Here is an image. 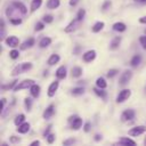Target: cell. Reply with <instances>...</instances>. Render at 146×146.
Masks as SVG:
<instances>
[{"label":"cell","instance_id":"1","mask_svg":"<svg viewBox=\"0 0 146 146\" xmlns=\"http://www.w3.org/2000/svg\"><path fill=\"white\" fill-rule=\"evenodd\" d=\"M32 68V63H22V64H19V65H17L14 70H13V75H17V74H19V73H22V72H26V71H29V70H31Z\"/></svg>","mask_w":146,"mask_h":146},{"label":"cell","instance_id":"2","mask_svg":"<svg viewBox=\"0 0 146 146\" xmlns=\"http://www.w3.org/2000/svg\"><path fill=\"white\" fill-rule=\"evenodd\" d=\"M131 78H132V72H131L130 70H125V71L121 74V76H120V80H119L120 86H125V84L131 80Z\"/></svg>","mask_w":146,"mask_h":146},{"label":"cell","instance_id":"3","mask_svg":"<svg viewBox=\"0 0 146 146\" xmlns=\"http://www.w3.org/2000/svg\"><path fill=\"white\" fill-rule=\"evenodd\" d=\"M33 80H31V79H26V80H23L22 82H19L16 87H14V90L15 91H18V90H22V89H27V88H30L32 84H33Z\"/></svg>","mask_w":146,"mask_h":146},{"label":"cell","instance_id":"4","mask_svg":"<svg viewBox=\"0 0 146 146\" xmlns=\"http://www.w3.org/2000/svg\"><path fill=\"white\" fill-rule=\"evenodd\" d=\"M130 95H131V91H130L129 89H123V90H121V91L119 92V95H117V97H116V102H117V103H122V102L127 100V99L130 97Z\"/></svg>","mask_w":146,"mask_h":146},{"label":"cell","instance_id":"5","mask_svg":"<svg viewBox=\"0 0 146 146\" xmlns=\"http://www.w3.org/2000/svg\"><path fill=\"white\" fill-rule=\"evenodd\" d=\"M133 117H135V111H133V110H125V111H123V113L121 114V121H122V122L131 121Z\"/></svg>","mask_w":146,"mask_h":146},{"label":"cell","instance_id":"6","mask_svg":"<svg viewBox=\"0 0 146 146\" xmlns=\"http://www.w3.org/2000/svg\"><path fill=\"white\" fill-rule=\"evenodd\" d=\"M146 131V127H144V125H138V127H135V128H131L129 131H128V133L130 135V136H139V135H141V133H144Z\"/></svg>","mask_w":146,"mask_h":146},{"label":"cell","instance_id":"7","mask_svg":"<svg viewBox=\"0 0 146 146\" xmlns=\"http://www.w3.org/2000/svg\"><path fill=\"white\" fill-rule=\"evenodd\" d=\"M95 57H96V51H95V50H88L87 52L83 54V60L87 62V63L94 60Z\"/></svg>","mask_w":146,"mask_h":146},{"label":"cell","instance_id":"8","mask_svg":"<svg viewBox=\"0 0 146 146\" xmlns=\"http://www.w3.org/2000/svg\"><path fill=\"white\" fill-rule=\"evenodd\" d=\"M18 42H19V40H18V38L15 36V35H10V36H8V38L6 39V43H7V46H9V47H16V46L18 44Z\"/></svg>","mask_w":146,"mask_h":146},{"label":"cell","instance_id":"9","mask_svg":"<svg viewBox=\"0 0 146 146\" xmlns=\"http://www.w3.org/2000/svg\"><path fill=\"white\" fill-rule=\"evenodd\" d=\"M57 88H58V81L51 82V84H50L49 88H48V96H49V97H52V96L55 95Z\"/></svg>","mask_w":146,"mask_h":146},{"label":"cell","instance_id":"10","mask_svg":"<svg viewBox=\"0 0 146 146\" xmlns=\"http://www.w3.org/2000/svg\"><path fill=\"white\" fill-rule=\"evenodd\" d=\"M30 92H31V95H32L34 98L39 97V95H40V87H39L38 84L33 83V84L30 87Z\"/></svg>","mask_w":146,"mask_h":146},{"label":"cell","instance_id":"11","mask_svg":"<svg viewBox=\"0 0 146 146\" xmlns=\"http://www.w3.org/2000/svg\"><path fill=\"white\" fill-rule=\"evenodd\" d=\"M16 130H17V132H19V133H26V132L30 130V123L23 122L22 124L18 125V128H17Z\"/></svg>","mask_w":146,"mask_h":146},{"label":"cell","instance_id":"12","mask_svg":"<svg viewBox=\"0 0 146 146\" xmlns=\"http://www.w3.org/2000/svg\"><path fill=\"white\" fill-rule=\"evenodd\" d=\"M54 112H55V107H54V105H49V106L44 110V112H43V117H44V119H49V117H51L52 114H54Z\"/></svg>","mask_w":146,"mask_h":146},{"label":"cell","instance_id":"13","mask_svg":"<svg viewBox=\"0 0 146 146\" xmlns=\"http://www.w3.org/2000/svg\"><path fill=\"white\" fill-rule=\"evenodd\" d=\"M56 76L58 79H65L66 78V67L65 66L58 67L57 71H56Z\"/></svg>","mask_w":146,"mask_h":146},{"label":"cell","instance_id":"14","mask_svg":"<svg viewBox=\"0 0 146 146\" xmlns=\"http://www.w3.org/2000/svg\"><path fill=\"white\" fill-rule=\"evenodd\" d=\"M80 21H78V19H74V21H72L66 27H65V32H67V33H70V32H72V31H74L75 29H76V26H78V23H79Z\"/></svg>","mask_w":146,"mask_h":146},{"label":"cell","instance_id":"15","mask_svg":"<svg viewBox=\"0 0 146 146\" xmlns=\"http://www.w3.org/2000/svg\"><path fill=\"white\" fill-rule=\"evenodd\" d=\"M81 125H82V120L80 117H74L73 121H72V124H71L72 129L73 130H78V129L81 128Z\"/></svg>","mask_w":146,"mask_h":146},{"label":"cell","instance_id":"16","mask_svg":"<svg viewBox=\"0 0 146 146\" xmlns=\"http://www.w3.org/2000/svg\"><path fill=\"white\" fill-rule=\"evenodd\" d=\"M120 42H121V36H115V38L111 41V43H110V49H112V50L116 49V48L120 46Z\"/></svg>","mask_w":146,"mask_h":146},{"label":"cell","instance_id":"17","mask_svg":"<svg viewBox=\"0 0 146 146\" xmlns=\"http://www.w3.org/2000/svg\"><path fill=\"white\" fill-rule=\"evenodd\" d=\"M34 44V39L33 38H29L27 40H25L23 43H22V46H21V49H26V48H31L32 46Z\"/></svg>","mask_w":146,"mask_h":146},{"label":"cell","instance_id":"18","mask_svg":"<svg viewBox=\"0 0 146 146\" xmlns=\"http://www.w3.org/2000/svg\"><path fill=\"white\" fill-rule=\"evenodd\" d=\"M125 29H127L125 24H123L121 22H117V23H115L113 25V30L114 31H117V32H123V31H125Z\"/></svg>","mask_w":146,"mask_h":146},{"label":"cell","instance_id":"19","mask_svg":"<svg viewBox=\"0 0 146 146\" xmlns=\"http://www.w3.org/2000/svg\"><path fill=\"white\" fill-rule=\"evenodd\" d=\"M119 144L121 145H136V141L130 139V138H125V137H121L119 140Z\"/></svg>","mask_w":146,"mask_h":146},{"label":"cell","instance_id":"20","mask_svg":"<svg viewBox=\"0 0 146 146\" xmlns=\"http://www.w3.org/2000/svg\"><path fill=\"white\" fill-rule=\"evenodd\" d=\"M11 5H13L14 7H16V8H17V9L23 14V15H25V14H26V7H25L22 2H16V1H15V2H13Z\"/></svg>","mask_w":146,"mask_h":146},{"label":"cell","instance_id":"21","mask_svg":"<svg viewBox=\"0 0 146 146\" xmlns=\"http://www.w3.org/2000/svg\"><path fill=\"white\" fill-rule=\"evenodd\" d=\"M50 43H51V39L48 38V36H44V38H42V39L40 40L39 46H40L41 48H46V47H48Z\"/></svg>","mask_w":146,"mask_h":146},{"label":"cell","instance_id":"22","mask_svg":"<svg viewBox=\"0 0 146 146\" xmlns=\"http://www.w3.org/2000/svg\"><path fill=\"white\" fill-rule=\"evenodd\" d=\"M96 86L98 87V88H102V89H105L106 87H107V83H106V81H105V79L104 78H98L97 80H96Z\"/></svg>","mask_w":146,"mask_h":146},{"label":"cell","instance_id":"23","mask_svg":"<svg viewBox=\"0 0 146 146\" xmlns=\"http://www.w3.org/2000/svg\"><path fill=\"white\" fill-rule=\"evenodd\" d=\"M59 0H48L47 2V7L49 9H56L58 6H59Z\"/></svg>","mask_w":146,"mask_h":146},{"label":"cell","instance_id":"24","mask_svg":"<svg viewBox=\"0 0 146 146\" xmlns=\"http://www.w3.org/2000/svg\"><path fill=\"white\" fill-rule=\"evenodd\" d=\"M59 59H60L59 56H58L57 54H54V55H51V56L49 57V59H48V64H49V65H54V64L58 63Z\"/></svg>","mask_w":146,"mask_h":146},{"label":"cell","instance_id":"25","mask_svg":"<svg viewBox=\"0 0 146 146\" xmlns=\"http://www.w3.org/2000/svg\"><path fill=\"white\" fill-rule=\"evenodd\" d=\"M81 74H82V68H81V67H79V66H74V67H72V76H74V78H79Z\"/></svg>","mask_w":146,"mask_h":146},{"label":"cell","instance_id":"26","mask_svg":"<svg viewBox=\"0 0 146 146\" xmlns=\"http://www.w3.org/2000/svg\"><path fill=\"white\" fill-rule=\"evenodd\" d=\"M41 3H42V0H33L32 3H31V11H32V13L35 11V10L41 6Z\"/></svg>","mask_w":146,"mask_h":146},{"label":"cell","instance_id":"27","mask_svg":"<svg viewBox=\"0 0 146 146\" xmlns=\"http://www.w3.org/2000/svg\"><path fill=\"white\" fill-rule=\"evenodd\" d=\"M140 62H141V57H140V55H135V56L132 57L130 64H131L132 66H137V65L140 64Z\"/></svg>","mask_w":146,"mask_h":146},{"label":"cell","instance_id":"28","mask_svg":"<svg viewBox=\"0 0 146 146\" xmlns=\"http://www.w3.org/2000/svg\"><path fill=\"white\" fill-rule=\"evenodd\" d=\"M103 27H104V23L103 22H97L92 26V32H99L100 30H103Z\"/></svg>","mask_w":146,"mask_h":146},{"label":"cell","instance_id":"29","mask_svg":"<svg viewBox=\"0 0 146 146\" xmlns=\"http://www.w3.org/2000/svg\"><path fill=\"white\" fill-rule=\"evenodd\" d=\"M24 120H25V115H24V114H19V115L16 116V119H15L14 122H15V124L18 127L19 124H22V123L24 122Z\"/></svg>","mask_w":146,"mask_h":146},{"label":"cell","instance_id":"30","mask_svg":"<svg viewBox=\"0 0 146 146\" xmlns=\"http://www.w3.org/2000/svg\"><path fill=\"white\" fill-rule=\"evenodd\" d=\"M84 92V89L83 88H81V87H79V88H74L73 90H72V94L74 95V96H78V95H82Z\"/></svg>","mask_w":146,"mask_h":146},{"label":"cell","instance_id":"31","mask_svg":"<svg viewBox=\"0 0 146 146\" xmlns=\"http://www.w3.org/2000/svg\"><path fill=\"white\" fill-rule=\"evenodd\" d=\"M94 91L96 92V95L100 96L102 98H104V97L106 96V92H105V91H103V89H102V88H95V89H94Z\"/></svg>","mask_w":146,"mask_h":146},{"label":"cell","instance_id":"32","mask_svg":"<svg viewBox=\"0 0 146 146\" xmlns=\"http://www.w3.org/2000/svg\"><path fill=\"white\" fill-rule=\"evenodd\" d=\"M84 15H86V10H84V9H80V10H79V13H78L76 19H78V21H82V19H83V17H84Z\"/></svg>","mask_w":146,"mask_h":146},{"label":"cell","instance_id":"33","mask_svg":"<svg viewBox=\"0 0 146 146\" xmlns=\"http://www.w3.org/2000/svg\"><path fill=\"white\" fill-rule=\"evenodd\" d=\"M25 107H26V110L27 111H31V107H32V100H31V98H25Z\"/></svg>","mask_w":146,"mask_h":146},{"label":"cell","instance_id":"34","mask_svg":"<svg viewBox=\"0 0 146 146\" xmlns=\"http://www.w3.org/2000/svg\"><path fill=\"white\" fill-rule=\"evenodd\" d=\"M18 55H19V52H18V50H11L10 52H9V56H10V58H13V59H16L17 57H18Z\"/></svg>","mask_w":146,"mask_h":146},{"label":"cell","instance_id":"35","mask_svg":"<svg viewBox=\"0 0 146 146\" xmlns=\"http://www.w3.org/2000/svg\"><path fill=\"white\" fill-rule=\"evenodd\" d=\"M117 73H119V71L115 70V68H113V70H110V71L107 72V76H108V78H113V76L116 75Z\"/></svg>","mask_w":146,"mask_h":146},{"label":"cell","instance_id":"36","mask_svg":"<svg viewBox=\"0 0 146 146\" xmlns=\"http://www.w3.org/2000/svg\"><path fill=\"white\" fill-rule=\"evenodd\" d=\"M10 23L11 24H14V25H19L21 23H22V19L21 18H10Z\"/></svg>","mask_w":146,"mask_h":146},{"label":"cell","instance_id":"37","mask_svg":"<svg viewBox=\"0 0 146 146\" xmlns=\"http://www.w3.org/2000/svg\"><path fill=\"white\" fill-rule=\"evenodd\" d=\"M139 42L141 43L143 48H145V49H146V35H141V36L139 38Z\"/></svg>","mask_w":146,"mask_h":146},{"label":"cell","instance_id":"38","mask_svg":"<svg viewBox=\"0 0 146 146\" xmlns=\"http://www.w3.org/2000/svg\"><path fill=\"white\" fill-rule=\"evenodd\" d=\"M52 19H54V17H52L51 15H46V16L43 17V22H44V23H51Z\"/></svg>","mask_w":146,"mask_h":146},{"label":"cell","instance_id":"39","mask_svg":"<svg viewBox=\"0 0 146 146\" xmlns=\"http://www.w3.org/2000/svg\"><path fill=\"white\" fill-rule=\"evenodd\" d=\"M16 82H17V81L15 80V81H13V82H11L10 84H7V86H2L1 88H2L3 90H6V89H11V88H14V86L16 84Z\"/></svg>","mask_w":146,"mask_h":146},{"label":"cell","instance_id":"40","mask_svg":"<svg viewBox=\"0 0 146 146\" xmlns=\"http://www.w3.org/2000/svg\"><path fill=\"white\" fill-rule=\"evenodd\" d=\"M43 27H44V24L42 22H39L35 25V31H41V30H43Z\"/></svg>","mask_w":146,"mask_h":146},{"label":"cell","instance_id":"41","mask_svg":"<svg viewBox=\"0 0 146 146\" xmlns=\"http://www.w3.org/2000/svg\"><path fill=\"white\" fill-rule=\"evenodd\" d=\"M74 143H75V139H73V138H70V139H66V140L63 141L64 145H72V144H74Z\"/></svg>","mask_w":146,"mask_h":146},{"label":"cell","instance_id":"42","mask_svg":"<svg viewBox=\"0 0 146 146\" xmlns=\"http://www.w3.org/2000/svg\"><path fill=\"white\" fill-rule=\"evenodd\" d=\"M47 140H48V143H49V144H51V143L55 140V135H54V133L48 135V136H47Z\"/></svg>","mask_w":146,"mask_h":146},{"label":"cell","instance_id":"43","mask_svg":"<svg viewBox=\"0 0 146 146\" xmlns=\"http://www.w3.org/2000/svg\"><path fill=\"white\" fill-rule=\"evenodd\" d=\"M110 6H111V1H108V0H107V1H105V3L103 5L102 9H103V10H106V9H107Z\"/></svg>","mask_w":146,"mask_h":146},{"label":"cell","instance_id":"44","mask_svg":"<svg viewBox=\"0 0 146 146\" xmlns=\"http://www.w3.org/2000/svg\"><path fill=\"white\" fill-rule=\"evenodd\" d=\"M10 141L11 143H17V141H19V138L18 137H15V136H11L10 137Z\"/></svg>","mask_w":146,"mask_h":146},{"label":"cell","instance_id":"45","mask_svg":"<svg viewBox=\"0 0 146 146\" xmlns=\"http://www.w3.org/2000/svg\"><path fill=\"white\" fill-rule=\"evenodd\" d=\"M89 130H90V123H86V124H84V131L88 132Z\"/></svg>","mask_w":146,"mask_h":146},{"label":"cell","instance_id":"46","mask_svg":"<svg viewBox=\"0 0 146 146\" xmlns=\"http://www.w3.org/2000/svg\"><path fill=\"white\" fill-rule=\"evenodd\" d=\"M80 0H70V6H75Z\"/></svg>","mask_w":146,"mask_h":146},{"label":"cell","instance_id":"47","mask_svg":"<svg viewBox=\"0 0 146 146\" xmlns=\"http://www.w3.org/2000/svg\"><path fill=\"white\" fill-rule=\"evenodd\" d=\"M139 22H140V23H143V24H146V16L140 17V18H139Z\"/></svg>","mask_w":146,"mask_h":146},{"label":"cell","instance_id":"48","mask_svg":"<svg viewBox=\"0 0 146 146\" xmlns=\"http://www.w3.org/2000/svg\"><path fill=\"white\" fill-rule=\"evenodd\" d=\"M40 144V141L39 140H34V141H32L31 143V146H34V145H39Z\"/></svg>","mask_w":146,"mask_h":146},{"label":"cell","instance_id":"49","mask_svg":"<svg viewBox=\"0 0 146 146\" xmlns=\"http://www.w3.org/2000/svg\"><path fill=\"white\" fill-rule=\"evenodd\" d=\"M95 139H96V140H99V139H102V136H99V135H96V136H95Z\"/></svg>","mask_w":146,"mask_h":146},{"label":"cell","instance_id":"50","mask_svg":"<svg viewBox=\"0 0 146 146\" xmlns=\"http://www.w3.org/2000/svg\"><path fill=\"white\" fill-rule=\"evenodd\" d=\"M135 1H138V2H146V0H135Z\"/></svg>","mask_w":146,"mask_h":146},{"label":"cell","instance_id":"51","mask_svg":"<svg viewBox=\"0 0 146 146\" xmlns=\"http://www.w3.org/2000/svg\"><path fill=\"white\" fill-rule=\"evenodd\" d=\"M144 144L146 145V137H145V139H144Z\"/></svg>","mask_w":146,"mask_h":146},{"label":"cell","instance_id":"52","mask_svg":"<svg viewBox=\"0 0 146 146\" xmlns=\"http://www.w3.org/2000/svg\"><path fill=\"white\" fill-rule=\"evenodd\" d=\"M145 33H146V30H145Z\"/></svg>","mask_w":146,"mask_h":146}]
</instances>
